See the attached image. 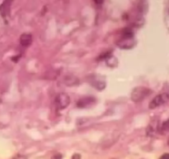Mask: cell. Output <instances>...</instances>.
I'll return each mask as SVG.
<instances>
[{
    "instance_id": "cell-12",
    "label": "cell",
    "mask_w": 169,
    "mask_h": 159,
    "mask_svg": "<svg viewBox=\"0 0 169 159\" xmlns=\"http://www.w3.org/2000/svg\"><path fill=\"white\" fill-rule=\"evenodd\" d=\"M104 2V0H95V3L97 4H101Z\"/></svg>"
},
{
    "instance_id": "cell-6",
    "label": "cell",
    "mask_w": 169,
    "mask_h": 159,
    "mask_svg": "<svg viewBox=\"0 0 169 159\" xmlns=\"http://www.w3.org/2000/svg\"><path fill=\"white\" fill-rule=\"evenodd\" d=\"M20 43L21 45L27 47L32 43V36L30 33H23L20 36Z\"/></svg>"
},
{
    "instance_id": "cell-10",
    "label": "cell",
    "mask_w": 169,
    "mask_h": 159,
    "mask_svg": "<svg viewBox=\"0 0 169 159\" xmlns=\"http://www.w3.org/2000/svg\"><path fill=\"white\" fill-rule=\"evenodd\" d=\"M72 159H81V156H80V154L75 153V154L73 155Z\"/></svg>"
},
{
    "instance_id": "cell-2",
    "label": "cell",
    "mask_w": 169,
    "mask_h": 159,
    "mask_svg": "<svg viewBox=\"0 0 169 159\" xmlns=\"http://www.w3.org/2000/svg\"><path fill=\"white\" fill-rule=\"evenodd\" d=\"M152 90L145 86H137L133 89L131 94V99L133 102L139 103L145 100L147 97L151 95Z\"/></svg>"
},
{
    "instance_id": "cell-8",
    "label": "cell",
    "mask_w": 169,
    "mask_h": 159,
    "mask_svg": "<svg viewBox=\"0 0 169 159\" xmlns=\"http://www.w3.org/2000/svg\"><path fill=\"white\" fill-rule=\"evenodd\" d=\"M62 158H63L62 154H60V153H55V154H54L52 156L50 159H62Z\"/></svg>"
},
{
    "instance_id": "cell-4",
    "label": "cell",
    "mask_w": 169,
    "mask_h": 159,
    "mask_svg": "<svg viewBox=\"0 0 169 159\" xmlns=\"http://www.w3.org/2000/svg\"><path fill=\"white\" fill-rule=\"evenodd\" d=\"M55 104L59 109H66L70 104V97L66 93H59L55 98Z\"/></svg>"
},
{
    "instance_id": "cell-7",
    "label": "cell",
    "mask_w": 169,
    "mask_h": 159,
    "mask_svg": "<svg viewBox=\"0 0 169 159\" xmlns=\"http://www.w3.org/2000/svg\"><path fill=\"white\" fill-rule=\"evenodd\" d=\"M161 132H162V134L169 132V118L167 120L165 121V122H163V123L162 124V127H161Z\"/></svg>"
},
{
    "instance_id": "cell-5",
    "label": "cell",
    "mask_w": 169,
    "mask_h": 159,
    "mask_svg": "<svg viewBox=\"0 0 169 159\" xmlns=\"http://www.w3.org/2000/svg\"><path fill=\"white\" fill-rule=\"evenodd\" d=\"M97 102V100L94 97H85L78 101L77 106L79 108H87V107L93 106Z\"/></svg>"
},
{
    "instance_id": "cell-1",
    "label": "cell",
    "mask_w": 169,
    "mask_h": 159,
    "mask_svg": "<svg viewBox=\"0 0 169 159\" xmlns=\"http://www.w3.org/2000/svg\"><path fill=\"white\" fill-rule=\"evenodd\" d=\"M116 44L120 48H131L135 44L133 32L130 29L123 30L119 33V38L116 41Z\"/></svg>"
},
{
    "instance_id": "cell-13",
    "label": "cell",
    "mask_w": 169,
    "mask_h": 159,
    "mask_svg": "<svg viewBox=\"0 0 169 159\" xmlns=\"http://www.w3.org/2000/svg\"><path fill=\"white\" fill-rule=\"evenodd\" d=\"M168 145H169V139H168Z\"/></svg>"
},
{
    "instance_id": "cell-3",
    "label": "cell",
    "mask_w": 169,
    "mask_h": 159,
    "mask_svg": "<svg viewBox=\"0 0 169 159\" xmlns=\"http://www.w3.org/2000/svg\"><path fill=\"white\" fill-rule=\"evenodd\" d=\"M169 101V94L167 92H163L161 93L158 96H156L153 98V100L150 101L149 105V108L150 109H157L158 107L162 106V105L167 104Z\"/></svg>"
},
{
    "instance_id": "cell-11",
    "label": "cell",
    "mask_w": 169,
    "mask_h": 159,
    "mask_svg": "<svg viewBox=\"0 0 169 159\" xmlns=\"http://www.w3.org/2000/svg\"><path fill=\"white\" fill-rule=\"evenodd\" d=\"M19 58H20V56H17V57H13V58H12V60H13V62H18V61H19Z\"/></svg>"
},
{
    "instance_id": "cell-9",
    "label": "cell",
    "mask_w": 169,
    "mask_h": 159,
    "mask_svg": "<svg viewBox=\"0 0 169 159\" xmlns=\"http://www.w3.org/2000/svg\"><path fill=\"white\" fill-rule=\"evenodd\" d=\"M158 159H169V153H164V154H162Z\"/></svg>"
}]
</instances>
